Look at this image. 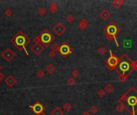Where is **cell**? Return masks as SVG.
I'll list each match as a JSON object with an SVG mask.
<instances>
[{"instance_id":"obj_29","label":"cell","mask_w":137,"mask_h":115,"mask_svg":"<svg viewBox=\"0 0 137 115\" xmlns=\"http://www.w3.org/2000/svg\"><path fill=\"white\" fill-rule=\"evenodd\" d=\"M71 75L73 76L74 78H76V77H78L79 76V71L78 70V69H72V71H71Z\"/></svg>"},{"instance_id":"obj_16","label":"cell","mask_w":137,"mask_h":115,"mask_svg":"<svg viewBox=\"0 0 137 115\" xmlns=\"http://www.w3.org/2000/svg\"><path fill=\"white\" fill-rule=\"evenodd\" d=\"M58 10V4L56 2H51L49 7V11L51 14H55V13Z\"/></svg>"},{"instance_id":"obj_24","label":"cell","mask_w":137,"mask_h":115,"mask_svg":"<svg viewBox=\"0 0 137 115\" xmlns=\"http://www.w3.org/2000/svg\"><path fill=\"white\" fill-rule=\"evenodd\" d=\"M46 12H47V10H46L44 7H40L38 10V14L39 16H41V17H43V16H44L46 15Z\"/></svg>"},{"instance_id":"obj_9","label":"cell","mask_w":137,"mask_h":115,"mask_svg":"<svg viewBox=\"0 0 137 115\" xmlns=\"http://www.w3.org/2000/svg\"><path fill=\"white\" fill-rule=\"evenodd\" d=\"M30 108L36 115H45L44 106L40 102H35L33 105H31Z\"/></svg>"},{"instance_id":"obj_18","label":"cell","mask_w":137,"mask_h":115,"mask_svg":"<svg viewBox=\"0 0 137 115\" xmlns=\"http://www.w3.org/2000/svg\"><path fill=\"white\" fill-rule=\"evenodd\" d=\"M123 3H124L123 0H114L111 2V5H113L115 8H120Z\"/></svg>"},{"instance_id":"obj_11","label":"cell","mask_w":137,"mask_h":115,"mask_svg":"<svg viewBox=\"0 0 137 115\" xmlns=\"http://www.w3.org/2000/svg\"><path fill=\"white\" fill-rule=\"evenodd\" d=\"M44 50H45V47L43 46L39 42H34V44L31 47V50L36 56H39L41 54L43 51H44Z\"/></svg>"},{"instance_id":"obj_25","label":"cell","mask_w":137,"mask_h":115,"mask_svg":"<svg viewBox=\"0 0 137 115\" xmlns=\"http://www.w3.org/2000/svg\"><path fill=\"white\" fill-rule=\"evenodd\" d=\"M131 69L133 71H137V60L132 61L131 62Z\"/></svg>"},{"instance_id":"obj_36","label":"cell","mask_w":137,"mask_h":115,"mask_svg":"<svg viewBox=\"0 0 137 115\" xmlns=\"http://www.w3.org/2000/svg\"><path fill=\"white\" fill-rule=\"evenodd\" d=\"M2 69V66L1 65H0V71H1Z\"/></svg>"},{"instance_id":"obj_33","label":"cell","mask_w":137,"mask_h":115,"mask_svg":"<svg viewBox=\"0 0 137 115\" xmlns=\"http://www.w3.org/2000/svg\"><path fill=\"white\" fill-rule=\"evenodd\" d=\"M55 55H56V53L54 52L53 50H51V51H49V53H48V56H49L51 58H54L55 57Z\"/></svg>"},{"instance_id":"obj_5","label":"cell","mask_w":137,"mask_h":115,"mask_svg":"<svg viewBox=\"0 0 137 115\" xmlns=\"http://www.w3.org/2000/svg\"><path fill=\"white\" fill-rule=\"evenodd\" d=\"M55 36L53 35L51 32L48 29H44V31L39 34V36H36L34 38V42H39L45 48L48 47L52 42L55 41Z\"/></svg>"},{"instance_id":"obj_15","label":"cell","mask_w":137,"mask_h":115,"mask_svg":"<svg viewBox=\"0 0 137 115\" xmlns=\"http://www.w3.org/2000/svg\"><path fill=\"white\" fill-rule=\"evenodd\" d=\"M64 113L60 106H56L51 111V115H63Z\"/></svg>"},{"instance_id":"obj_26","label":"cell","mask_w":137,"mask_h":115,"mask_svg":"<svg viewBox=\"0 0 137 115\" xmlns=\"http://www.w3.org/2000/svg\"><path fill=\"white\" fill-rule=\"evenodd\" d=\"M45 75V72L43 70V69H39L38 71H37V73H36V76L39 77V78H42V77H43Z\"/></svg>"},{"instance_id":"obj_22","label":"cell","mask_w":137,"mask_h":115,"mask_svg":"<svg viewBox=\"0 0 137 115\" xmlns=\"http://www.w3.org/2000/svg\"><path fill=\"white\" fill-rule=\"evenodd\" d=\"M67 22L68 23H72L75 21V16L73 15H68L66 18Z\"/></svg>"},{"instance_id":"obj_7","label":"cell","mask_w":137,"mask_h":115,"mask_svg":"<svg viewBox=\"0 0 137 115\" xmlns=\"http://www.w3.org/2000/svg\"><path fill=\"white\" fill-rule=\"evenodd\" d=\"M73 52V49L68 45V43L67 42H63L60 46V50H59V53L60 54V55L63 56V58H67V56L69 55L70 54Z\"/></svg>"},{"instance_id":"obj_2","label":"cell","mask_w":137,"mask_h":115,"mask_svg":"<svg viewBox=\"0 0 137 115\" xmlns=\"http://www.w3.org/2000/svg\"><path fill=\"white\" fill-rule=\"evenodd\" d=\"M31 40L30 38L26 36V34H25L22 31H18L17 34H15L14 37H12V38L10 39V42L14 45V46L17 48L18 50H25V53L26 55H29L28 52L26 51V46L30 43Z\"/></svg>"},{"instance_id":"obj_35","label":"cell","mask_w":137,"mask_h":115,"mask_svg":"<svg viewBox=\"0 0 137 115\" xmlns=\"http://www.w3.org/2000/svg\"><path fill=\"white\" fill-rule=\"evenodd\" d=\"M83 115H91V114H90V112L86 111V112H84V113H83Z\"/></svg>"},{"instance_id":"obj_23","label":"cell","mask_w":137,"mask_h":115,"mask_svg":"<svg viewBox=\"0 0 137 115\" xmlns=\"http://www.w3.org/2000/svg\"><path fill=\"white\" fill-rule=\"evenodd\" d=\"M76 83V79H75L73 77H69L68 80V85H70V86H72V85H74Z\"/></svg>"},{"instance_id":"obj_31","label":"cell","mask_w":137,"mask_h":115,"mask_svg":"<svg viewBox=\"0 0 137 115\" xmlns=\"http://www.w3.org/2000/svg\"><path fill=\"white\" fill-rule=\"evenodd\" d=\"M123 110H124V107L123 106V105H121V104H118V106L116 107V111L118 113H122Z\"/></svg>"},{"instance_id":"obj_34","label":"cell","mask_w":137,"mask_h":115,"mask_svg":"<svg viewBox=\"0 0 137 115\" xmlns=\"http://www.w3.org/2000/svg\"><path fill=\"white\" fill-rule=\"evenodd\" d=\"M4 78V74H2V73H1V72H0V83H1L2 82V79Z\"/></svg>"},{"instance_id":"obj_32","label":"cell","mask_w":137,"mask_h":115,"mask_svg":"<svg viewBox=\"0 0 137 115\" xmlns=\"http://www.w3.org/2000/svg\"><path fill=\"white\" fill-rule=\"evenodd\" d=\"M13 15V13H12V11L11 10H10V9H7V10H6L4 11V15L6 16V17H10V16H11Z\"/></svg>"},{"instance_id":"obj_1","label":"cell","mask_w":137,"mask_h":115,"mask_svg":"<svg viewBox=\"0 0 137 115\" xmlns=\"http://www.w3.org/2000/svg\"><path fill=\"white\" fill-rule=\"evenodd\" d=\"M118 103L121 104L131 115L137 113V89L131 86L118 100Z\"/></svg>"},{"instance_id":"obj_37","label":"cell","mask_w":137,"mask_h":115,"mask_svg":"<svg viewBox=\"0 0 137 115\" xmlns=\"http://www.w3.org/2000/svg\"><path fill=\"white\" fill-rule=\"evenodd\" d=\"M2 115H5V114H2Z\"/></svg>"},{"instance_id":"obj_8","label":"cell","mask_w":137,"mask_h":115,"mask_svg":"<svg viewBox=\"0 0 137 115\" xmlns=\"http://www.w3.org/2000/svg\"><path fill=\"white\" fill-rule=\"evenodd\" d=\"M1 57L3 58V59L6 61H12L13 59L15 58V54L14 53V51L10 49V48H7L6 50H4L3 52H2V54H1Z\"/></svg>"},{"instance_id":"obj_6","label":"cell","mask_w":137,"mask_h":115,"mask_svg":"<svg viewBox=\"0 0 137 115\" xmlns=\"http://www.w3.org/2000/svg\"><path fill=\"white\" fill-rule=\"evenodd\" d=\"M109 53H110V56L105 60L106 66L110 70H115V69H117V66L120 61V58H118L117 56H115L113 53H112L111 50H109Z\"/></svg>"},{"instance_id":"obj_12","label":"cell","mask_w":137,"mask_h":115,"mask_svg":"<svg viewBox=\"0 0 137 115\" xmlns=\"http://www.w3.org/2000/svg\"><path fill=\"white\" fill-rule=\"evenodd\" d=\"M16 82H17V80L16 78L12 75H8L6 78H5V83L7 84V85L8 87H13L14 85L16 84Z\"/></svg>"},{"instance_id":"obj_20","label":"cell","mask_w":137,"mask_h":115,"mask_svg":"<svg viewBox=\"0 0 137 115\" xmlns=\"http://www.w3.org/2000/svg\"><path fill=\"white\" fill-rule=\"evenodd\" d=\"M63 108L66 112H69L72 109V106L71 105V103L70 102H66L63 105Z\"/></svg>"},{"instance_id":"obj_19","label":"cell","mask_w":137,"mask_h":115,"mask_svg":"<svg viewBox=\"0 0 137 115\" xmlns=\"http://www.w3.org/2000/svg\"><path fill=\"white\" fill-rule=\"evenodd\" d=\"M105 91L107 92V93H111V92H113L114 91V86H113V85L111 84V83H108V84H107L106 85V86H105Z\"/></svg>"},{"instance_id":"obj_17","label":"cell","mask_w":137,"mask_h":115,"mask_svg":"<svg viewBox=\"0 0 137 115\" xmlns=\"http://www.w3.org/2000/svg\"><path fill=\"white\" fill-rule=\"evenodd\" d=\"M46 71L49 74H54V72L55 71V66L53 65V64H49V65L47 66V67H46Z\"/></svg>"},{"instance_id":"obj_21","label":"cell","mask_w":137,"mask_h":115,"mask_svg":"<svg viewBox=\"0 0 137 115\" xmlns=\"http://www.w3.org/2000/svg\"><path fill=\"white\" fill-rule=\"evenodd\" d=\"M98 53H99V54H100V55L105 54L106 53H107V49H106V47L104 46H101L98 49Z\"/></svg>"},{"instance_id":"obj_13","label":"cell","mask_w":137,"mask_h":115,"mask_svg":"<svg viewBox=\"0 0 137 115\" xmlns=\"http://www.w3.org/2000/svg\"><path fill=\"white\" fill-rule=\"evenodd\" d=\"M99 17H100L101 19H103V20H107L110 17H111V14H110V12L107 9H103L101 10L100 13H99Z\"/></svg>"},{"instance_id":"obj_10","label":"cell","mask_w":137,"mask_h":115,"mask_svg":"<svg viewBox=\"0 0 137 115\" xmlns=\"http://www.w3.org/2000/svg\"><path fill=\"white\" fill-rule=\"evenodd\" d=\"M66 26L63 25V23H57L55 26H53L52 31L57 36H61L62 34H64V32L66 31Z\"/></svg>"},{"instance_id":"obj_14","label":"cell","mask_w":137,"mask_h":115,"mask_svg":"<svg viewBox=\"0 0 137 115\" xmlns=\"http://www.w3.org/2000/svg\"><path fill=\"white\" fill-rule=\"evenodd\" d=\"M88 25H89V22H88V21L86 19V18H82V19L80 20L79 23V30H81V31L85 30V29L87 27Z\"/></svg>"},{"instance_id":"obj_28","label":"cell","mask_w":137,"mask_h":115,"mask_svg":"<svg viewBox=\"0 0 137 115\" xmlns=\"http://www.w3.org/2000/svg\"><path fill=\"white\" fill-rule=\"evenodd\" d=\"M97 95L99 96V98H103L104 96L106 95V91H105V90H104L103 89L99 90L98 92H97Z\"/></svg>"},{"instance_id":"obj_27","label":"cell","mask_w":137,"mask_h":115,"mask_svg":"<svg viewBox=\"0 0 137 115\" xmlns=\"http://www.w3.org/2000/svg\"><path fill=\"white\" fill-rule=\"evenodd\" d=\"M89 110H90V113L93 114H95L98 113L99 109H98V107H97L96 106H92L91 107V109H89Z\"/></svg>"},{"instance_id":"obj_3","label":"cell","mask_w":137,"mask_h":115,"mask_svg":"<svg viewBox=\"0 0 137 115\" xmlns=\"http://www.w3.org/2000/svg\"><path fill=\"white\" fill-rule=\"evenodd\" d=\"M120 58V61L119 65H118L119 70H116V72L119 74V75L120 74H122V75L130 76L133 73V70L131 69V62L132 61L125 54H122Z\"/></svg>"},{"instance_id":"obj_30","label":"cell","mask_w":137,"mask_h":115,"mask_svg":"<svg viewBox=\"0 0 137 115\" xmlns=\"http://www.w3.org/2000/svg\"><path fill=\"white\" fill-rule=\"evenodd\" d=\"M60 45H59L58 43H55L53 44L51 46V50H53L54 52H59V50H60Z\"/></svg>"},{"instance_id":"obj_4","label":"cell","mask_w":137,"mask_h":115,"mask_svg":"<svg viewBox=\"0 0 137 115\" xmlns=\"http://www.w3.org/2000/svg\"><path fill=\"white\" fill-rule=\"evenodd\" d=\"M104 34H105V38L107 41H112L115 40L116 46H119V43H118L116 40V34H119L120 29L118 27V26L115 24L114 22H110L107 25L104 27L103 29Z\"/></svg>"}]
</instances>
